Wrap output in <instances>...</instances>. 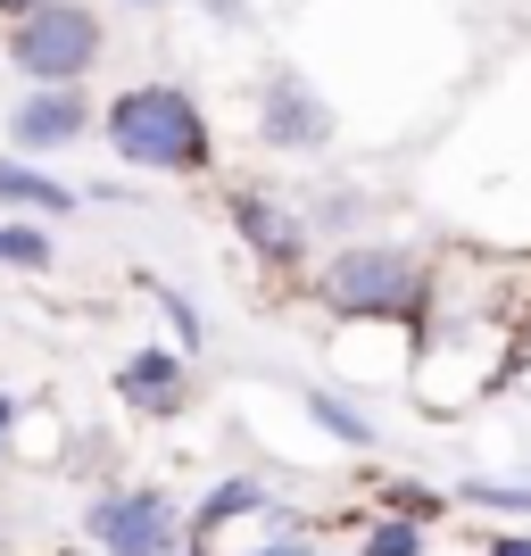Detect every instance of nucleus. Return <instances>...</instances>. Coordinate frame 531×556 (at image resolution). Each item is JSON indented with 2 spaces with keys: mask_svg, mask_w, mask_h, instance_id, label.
I'll list each match as a JSON object with an SVG mask.
<instances>
[{
  "mask_svg": "<svg viewBox=\"0 0 531 556\" xmlns=\"http://www.w3.org/2000/svg\"><path fill=\"white\" fill-rule=\"evenodd\" d=\"M324 300L349 307V316H399L416 300V266L399 250H341L324 266Z\"/></svg>",
  "mask_w": 531,
  "mask_h": 556,
  "instance_id": "obj_3",
  "label": "nucleus"
},
{
  "mask_svg": "<svg viewBox=\"0 0 531 556\" xmlns=\"http://www.w3.org/2000/svg\"><path fill=\"white\" fill-rule=\"evenodd\" d=\"M109 150L141 175H191V166H208V116L175 84H141L109 109Z\"/></svg>",
  "mask_w": 531,
  "mask_h": 556,
  "instance_id": "obj_1",
  "label": "nucleus"
},
{
  "mask_svg": "<svg viewBox=\"0 0 531 556\" xmlns=\"http://www.w3.org/2000/svg\"><path fill=\"white\" fill-rule=\"evenodd\" d=\"M307 416H316L324 432H341V441H357V448L374 441V424L357 416V407H341V399H332V391H316V399H307Z\"/></svg>",
  "mask_w": 531,
  "mask_h": 556,
  "instance_id": "obj_9",
  "label": "nucleus"
},
{
  "mask_svg": "<svg viewBox=\"0 0 531 556\" xmlns=\"http://www.w3.org/2000/svg\"><path fill=\"white\" fill-rule=\"evenodd\" d=\"M465 507H531V490H498V482H465Z\"/></svg>",
  "mask_w": 531,
  "mask_h": 556,
  "instance_id": "obj_13",
  "label": "nucleus"
},
{
  "mask_svg": "<svg viewBox=\"0 0 531 556\" xmlns=\"http://www.w3.org/2000/svg\"><path fill=\"white\" fill-rule=\"evenodd\" d=\"M134 9H159V0H134Z\"/></svg>",
  "mask_w": 531,
  "mask_h": 556,
  "instance_id": "obj_18",
  "label": "nucleus"
},
{
  "mask_svg": "<svg viewBox=\"0 0 531 556\" xmlns=\"http://www.w3.org/2000/svg\"><path fill=\"white\" fill-rule=\"evenodd\" d=\"M75 134H84V92H34L9 116V141H17V150H67Z\"/></svg>",
  "mask_w": 531,
  "mask_h": 556,
  "instance_id": "obj_5",
  "label": "nucleus"
},
{
  "mask_svg": "<svg viewBox=\"0 0 531 556\" xmlns=\"http://www.w3.org/2000/svg\"><path fill=\"white\" fill-rule=\"evenodd\" d=\"M150 291H159V307H166V316H175V332H184L191 349L208 341V325H200V316H191V307H184V291H166V282H150Z\"/></svg>",
  "mask_w": 531,
  "mask_h": 556,
  "instance_id": "obj_12",
  "label": "nucleus"
},
{
  "mask_svg": "<svg viewBox=\"0 0 531 556\" xmlns=\"http://www.w3.org/2000/svg\"><path fill=\"white\" fill-rule=\"evenodd\" d=\"M92 532L109 556H166V532H175V507L159 490H134V498H100Z\"/></svg>",
  "mask_w": 531,
  "mask_h": 556,
  "instance_id": "obj_4",
  "label": "nucleus"
},
{
  "mask_svg": "<svg viewBox=\"0 0 531 556\" xmlns=\"http://www.w3.org/2000/svg\"><path fill=\"white\" fill-rule=\"evenodd\" d=\"M0 9H17V17H42L50 0H0Z\"/></svg>",
  "mask_w": 531,
  "mask_h": 556,
  "instance_id": "obj_15",
  "label": "nucleus"
},
{
  "mask_svg": "<svg viewBox=\"0 0 531 556\" xmlns=\"http://www.w3.org/2000/svg\"><path fill=\"white\" fill-rule=\"evenodd\" d=\"M416 548H423V532H416V523H382V532L366 540V556H416Z\"/></svg>",
  "mask_w": 531,
  "mask_h": 556,
  "instance_id": "obj_11",
  "label": "nucleus"
},
{
  "mask_svg": "<svg viewBox=\"0 0 531 556\" xmlns=\"http://www.w3.org/2000/svg\"><path fill=\"white\" fill-rule=\"evenodd\" d=\"M125 391L150 399V407H166V399H175V357H166V349H134V366H125Z\"/></svg>",
  "mask_w": 531,
  "mask_h": 556,
  "instance_id": "obj_8",
  "label": "nucleus"
},
{
  "mask_svg": "<svg viewBox=\"0 0 531 556\" xmlns=\"http://www.w3.org/2000/svg\"><path fill=\"white\" fill-rule=\"evenodd\" d=\"M0 200L42 208V216H67V208H75V191H67V184H50V175H34V166H17V159H0Z\"/></svg>",
  "mask_w": 531,
  "mask_h": 556,
  "instance_id": "obj_7",
  "label": "nucleus"
},
{
  "mask_svg": "<svg viewBox=\"0 0 531 556\" xmlns=\"http://www.w3.org/2000/svg\"><path fill=\"white\" fill-rule=\"evenodd\" d=\"M257 125H266V141H282V150H307V141L332 134V116L307 100V84H275L266 109H257Z\"/></svg>",
  "mask_w": 531,
  "mask_h": 556,
  "instance_id": "obj_6",
  "label": "nucleus"
},
{
  "mask_svg": "<svg viewBox=\"0 0 531 556\" xmlns=\"http://www.w3.org/2000/svg\"><path fill=\"white\" fill-rule=\"evenodd\" d=\"M250 556H316V548H300V540H275V548H250Z\"/></svg>",
  "mask_w": 531,
  "mask_h": 556,
  "instance_id": "obj_14",
  "label": "nucleus"
},
{
  "mask_svg": "<svg viewBox=\"0 0 531 556\" xmlns=\"http://www.w3.org/2000/svg\"><path fill=\"white\" fill-rule=\"evenodd\" d=\"M9 424H17V407H9V399H0V441H9Z\"/></svg>",
  "mask_w": 531,
  "mask_h": 556,
  "instance_id": "obj_17",
  "label": "nucleus"
},
{
  "mask_svg": "<svg viewBox=\"0 0 531 556\" xmlns=\"http://www.w3.org/2000/svg\"><path fill=\"white\" fill-rule=\"evenodd\" d=\"M490 556H531V540H498V548H490Z\"/></svg>",
  "mask_w": 531,
  "mask_h": 556,
  "instance_id": "obj_16",
  "label": "nucleus"
},
{
  "mask_svg": "<svg viewBox=\"0 0 531 556\" xmlns=\"http://www.w3.org/2000/svg\"><path fill=\"white\" fill-rule=\"evenodd\" d=\"M0 257H9V266H50V241L25 232V225H0Z\"/></svg>",
  "mask_w": 531,
  "mask_h": 556,
  "instance_id": "obj_10",
  "label": "nucleus"
},
{
  "mask_svg": "<svg viewBox=\"0 0 531 556\" xmlns=\"http://www.w3.org/2000/svg\"><path fill=\"white\" fill-rule=\"evenodd\" d=\"M9 50H17V67L34 75V84L75 92V75H92V59H100V17L84 0H50L42 17H25L17 34H9Z\"/></svg>",
  "mask_w": 531,
  "mask_h": 556,
  "instance_id": "obj_2",
  "label": "nucleus"
}]
</instances>
